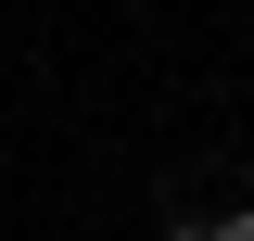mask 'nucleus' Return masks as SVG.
Returning a JSON list of instances; mask_svg holds the SVG:
<instances>
[{
  "instance_id": "nucleus-1",
  "label": "nucleus",
  "mask_w": 254,
  "mask_h": 241,
  "mask_svg": "<svg viewBox=\"0 0 254 241\" xmlns=\"http://www.w3.org/2000/svg\"><path fill=\"white\" fill-rule=\"evenodd\" d=\"M165 241H254V203L229 190V203H190V216H165Z\"/></svg>"
}]
</instances>
